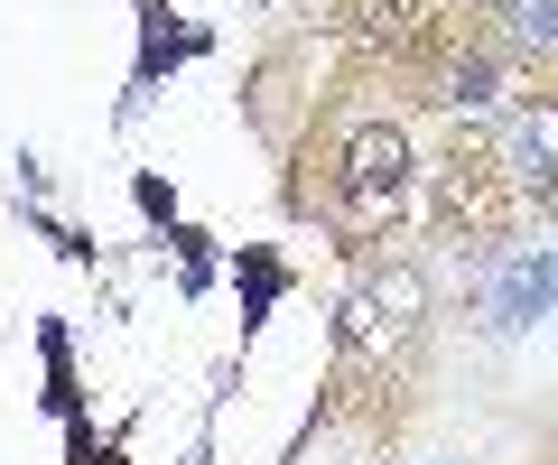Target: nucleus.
<instances>
[{
	"label": "nucleus",
	"instance_id": "f257e3e1",
	"mask_svg": "<svg viewBox=\"0 0 558 465\" xmlns=\"http://www.w3.org/2000/svg\"><path fill=\"white\" fill-rule=\"evenodd\" d=\"M418 317H428V289H418V270H373V280L344 298V354L354 364H381V354H410L418 344Z\"/></svg>",
	"mask_w": 558,
	"mask_h": 465
},
{
	"label": "nucleus",
	"instance_id": "f03ea898",
	"mask_svg": "<svg viewBox=\"0 0 558 465\" xmlns=\"http://www.w3.org/2000/svg\"><path fill=\"white\" fill-rule=\"evenodd\" d=\"M400 186H410V149H400V131H354V140H344V168H336V196L354 205L363 223H381L400 205Z\"/></svg>",
	"mask_w": 558,
	"mask_h": 465
},
{
	"label": "nucleus",
	"instance_id": "7ed1b4c3",
	"mask_svg": "<svg viewBox=\"0 0 558 465\" xmlns=\"http://www.w3.org/2000/svg\"><path fill=\"white\" fill-rule=\"evenodd\" d=\"M531 317H558V252H531V261H512L494 280V326L502 335H521Z\"/></svg>",
	"mask_w": 558,
	"mask_h": 465
},
{
	"label": "nucleus",
	"instance_id": "20e7f679",
	"mask_svg": "<svg viewBox=\"0 0 558 465\" xmlns=\"http://www.w3.org/2000/svg\"><path fill=\"white\" fill-rule=\"evenodd\" d=\"M502 38L512 47H558V0H502Z\"/></svg>",
	"mask_w": 558,
	"mask_h": 465
},
{
	"label": "nucleus",
	"instance_id": "39448f33",
	"mask_svg": "<svg viewBox=\"0 0 558 465\" xmlns=\"http://www.w3.org/2000/svg\"><path fill=\"white\" fill-rule=\"evenodd\" d=\"M457 102H494V65H465V75H457Z\"/></svg>",
	"mask_w": 558,
	"mask_h": 465
}]
</instances>
